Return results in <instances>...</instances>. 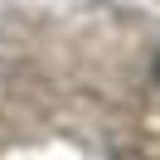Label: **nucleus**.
I'll use <instances>...</instances> for the list:
<instances>
[{
    "label": "nucleus",
    "mask_w": 160,
    "mask_h": 160,
    "mask_svg": "<svg viewBox=\"0 0 160 160\" xmlns=\"http://www.w3.org/2000/svg\"><path fill=\"white\" fill-rule=\"evenodd\" d=\"M155 82H160V49H155Z\"/></svg>",
    "instance_id": "1"
}]
</instances>
